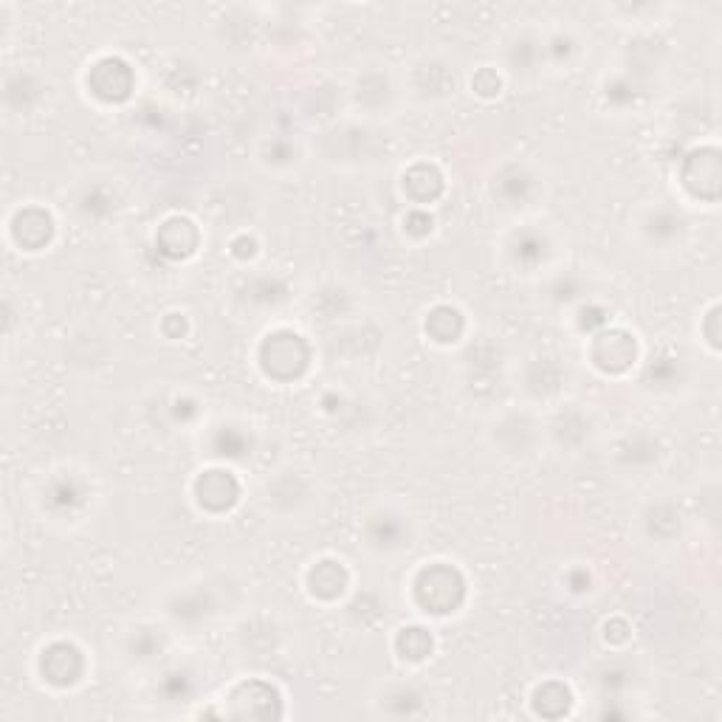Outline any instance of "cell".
Listing matches in <instances>:
<instances>
[{
  "instance_id": "30bf717a",
  "label": "cell",
  "mask_w": 722,
  "mask_h": 722,
  "mask_svg": "<svg viewBox=\"0 0 722 722\" xmlns=\"http://www.w3.org/2000/svg\"><path fill=\"white\" fill-rule=\"evenodd\" d=\"M133 71L119 57L96 60L88 68V74H85V88H88V94H94L96 99H103V103L108 105L125 103L130 90H133Z\"/></svg>"
},
{
  "instance_id": "e575fe53",
  "label": "cell",
  "mask_w": 722,
  "mask_h": 722,
  "mask_svg": "<svg viewBox=\"0 0 722 722\" xmlns=\"http://www.w3.org/2000/svg\"><path fill=\"white\" fill-rule=\"evenodd\" d=\"M548 297L550 300H557L559 305H570V302H575V300H582V285H579V282L573 280V277H564V274H559L557 280L550 282V288H548Z\"/></svg>"
},
{
  "instance_id": "ac0fdd59",
  "label": "cell",
  "mask_w": 722,
  "mask_h": 722,
  "mask_svg": "<svg viewBox=\"0 0 722 722\" xmlns=\"http://www.w3.org/2000/svg\"><path fill=\"white\" fill-rule=\"evenodd\" d=\"M308 593L320 601H336L351 588V570L340 559H320L305 575Z\"/></svg>"
},
{
  "instance_id": "4316f807",
  "label": "cell",
  "mask_w": 722,
  "mask_h": 722,
  "mask_svg": "<svg viewBox=\"0 0 722 722\" xmlns=\"http://www.w3.org/2000/svg\"><path fill=\"white\" fill-rule=\"evenodd\" d=\"M466 331V320L457 308L438 305L427 314V333L438 345H454Z\"/></svg>"
},
{
  "instance_id": "44dd1931",
  "label": "cell",
  "mask_w": 722,
  "mask_h": 722,
  "mask_svg": "<svg viewBox=\"0 0 722 722\" xmlns=\"http://www.w3.org/2000/svg\"><path fill=\"white\" fill-rule=\"evenodd\" d=\"M660 457V443L649 432H629L615 449V461L627 472H646Z\"/></svg>"
},
{
  "instance_id": "7402d4cb",
  "label": "cell",
  "mask_w": 722,
  "mask_h": 722,
  "mask_svg": "<svg viewBox=\"0 0 722 722\" xmlns=\"http://www.w3.org/2000/svg\"><path fill=\"white\" fill-rule=\"evenodd\" d=\"M640 525H644L646 539H653L658 545H669L671 539L680 537L683 531V517L671 503H653L646 505V511L640 514Z\"/></svg>"
},
{
  "instance_id": "e0dca14e",
  "label": "cell",
  "mask_w": 722,
  "mask_h": 722,
  "mask_svg": "<svg viewBox=\"0 0 722 722\" xmlns=\"http://www.w3.org/2000/svg\"><path fill=\"white\" fill-rule=\"evenodd\" d=\"M351 94L362 110H387L396 99V83L384 68H365L353 79Z\"/></svg>"
},
{
  "instance_id": "4fadbf2b",
  "label": "cell",
  "mask_w": 722,
  "mask_h": 722,
  "mask_svg": "<svg viewBox=\"0 0 722 722\" xmlns=\"http://www.w3.org/2000/svg\"><path fill=\"white\" fill-rule=\"evenodd\" d=\"M40 675H43L45 683L60 686V689L79 683L85 675L83 649L68 644V640L49 644L43 653H40Z\"/></svg>"
},
{
  "instance_id": "9a60e30c",
  "label": "cell",
  "mask_w": 722,
  "mask_h": 722,
  "mask_svg": "<svg viewBox=\"0 0 722 722\" xmlns=\"http://www.w3.org/2000/svg\"><path fill=\"white\" fill-rule=\"evenodd\" d=\"M683 186L703 201H716L720 195V153L714 148H700L686 159Z\"/></svg>"
},
{
  "instance_id": "1f68e13d",
  "label": "cell",
  "mask_w": 722,
  "mask_h": 722,
  "mask_svg": "<svg viewBox=\"0 0 722 722\" xmlns=\"http://www.w3.org/2000/svg\"><path fill=\"white\" fill-rule=\"evenodd\" d=\"M195 689H198V680H195V671L190 666H173V669H166L161 675L159 691L166 703H184L195 694Z\"/></svg>"
},
{
  "instance_id": "f1b7e54d",
  "label": "cell",
  "mask_w": 722,
  "mask_h": 722,
  "mask_svg": "<svg viewBox=\"0 0 722 722\" xmlns=\"http://www.w3.org/2000/svg\"><path fill=\"white\" fill-rule=\"evenodd\" d=\"M45 497H49V505H52L54 514H60V517H65V514L74 517L79 505H85V488L79 486L74 474H71V483L63 474V477L52 479V486H49Z\"/></svg>"
},
{
  "instance_id": "603a6c76",
  "label": "cell",
  "mask_w": 722,
  "mask_h": 722,
  "mask_svg": "<svg viewBox=\"0 0 722 722\" xmlns=\"http://www.w3.org/2000/svg\"><path fill=\"white\" fill-rule=\"evenodd\" d=\"M401 186L412 204L427 206L443 192V173L435 164H412L401 175Z\"/></svg>"
},
{
  "instance_id": "4dcf8cb0",
  "label": "cell",
  "mask_w": 722,
  "mask_h": 722,
  "mask_svg": "<svg viewBox=\"0 0 722 722\" xmlns=\"http://www.w3.org/2000/svg\"><path fill=\"white\" fill-rule=\"evenodd\" d=\"M14 220L23 226H29L26 240L20 244L23 249L37 251V249H43V246H49V240H52V235H54V220L49 212L37 209V206H29V209H20L18 218Z\"/></svg>"
},
{
  "instance_id": "7c38bea8",
  "label": "cell",
  "mask_w": 722,
  "mask_h": 722,
  "mask_svg": "<svg viewBox=\"0 0 722 722\" xmlns=\"http://www.w3.org/2000/svg\"><path fill=\"white\" fill-rule=\"evenodd\" d=\"M539 192H542V179L528 164L503 166L494 179V201H499V206H505V209L531 206Z\"/></svg>"
},
{
  "instance_id": "484cf974",
  "label": "cell",
  "mask_w": 722,
  "mask_h": 722,
  "mask_svg": "<svg viewBox=\"0 0 722 722\" xmlns=\"http://www.w3.org/2000/svg\"><path fill=\"white\" fill-rule=\"evenodd\" d=\"M212 454L226 457V461H246L251 454V435L246 427L237 423H220L212 432Z\"/></svg>"
},
{
  "instance_id": "5bb4252c",
  "label": "cell",
  "mask_w": 722,
  "mask_h": 722,
  "mask_svg": "<svg viewBox=\"0 0 722 722\" xmlns=\"http://www.w3.org/2000/svg\"><path fill=\"white\" fill-rule=\"evenodd\" d=\"M240 499V483L226 468H206L195 479V503L206 514H229Z\"/></svg>"
},
{
  "instance_id": "7a4b0ae2",
  "label": "cell",
  "mask_w": 722,
  "mask_h": 722,
  "mask_svg": "<svg viewBox=\"0 0 722 722\" xmlns=\"http://www.w3.org/2000/svg\"><path fill=\"white\" fill-rule=\"evenodd\" d=\"M260 497H262V505H266V511L274 514V517L300 519L314 508L316 483L311 479V474L308 472L288 466V468H280V472H274L266 483H262Z\"/></svg>"
},
{
  "instance_id": "836d02e7",
  "label": "cell",
  "mask_w": 722,
  "mask_h": 722,
  "mask_svg": "<svg viewBox=\"0 0 722 722\" xmlns=\"http://www.w3.org/2000/svg\"><path fill=\"white\" fill-rule=\"evenodd\" d=\"M246 294H249L251 302H257V305H280L282 300H285V282L280 280V277H271V274H260L255 277V280L249 282V288H246Z\"/></svg>"
},
{
  "instance_id": "d6a6232c",
  "label": "cell",
  "mask_w": 722,
  "mask_h": 722,
  "mask_svg": "<svg viewBox=\"0 0 722 722\" xmlns=\"http://www.w3.org/2000/svg\"><path fill=\"white\" fill-rule=\"evenodd\" d=\"M432 635L427 633L423 627H407L398 633L396 638V649L398 655H401L403 660H409V664H421V660H427L429 655H432Z\"/></svg>"
},
{
  "instance_id": "52a82bcc",
  "label": "cell",
  "mask_w": 722,
  "mask_h": 722,
  "mask_svg": "<svg viewBox=\"0 0 722 722\" xmlns=\"http://www.w3.org/2000/svg\"><path fill=\"white\" fill-rule=\"evenodd\" d=\"M166 615L173 624H184V627H201L206 621H212L220 613L218 590L212 582L186 584V588L175 590L164 604Z\"/></svg>"
},
{
  "instance_id": "f546056e",
  "label": "cell",
  "mask_w": 722,
  "mask_h": 722,
  "mask_svg": "<svg viewBox=\"0 0 722 722\" xmlns=\"http://www.w3.org/2000/svg\"><path fill=\"white\" fill-rule=\"evenodd\" d=\"M74 209L83 220H103L116 209V195L105 186H83L74 195Z\"/></svg>"
},
{
  "instance_id": "8fae6325",
  "label": "cell",
  "mask_w": 722,
  "mask_h": 722,
  "mask_svg": "<svg viewBox=\"0 0 722 722\" xmlns=\"http://www.w3.org/2000/svg\"><path fill=\"white\" fill-rule=\"evenodd\" d=\"M595 423L590 412L579 409V403H564L553 412V418L545 427V438L562 452H579L584 443L593 441Z\"/></svg>"
},
{
  "instance_id": "ffe728a7",
  "label": "cell",
  "mask_w": 722,
  "mask_h": 722,
  "mask_svg": "<svg viewBox=\"0 0 722 722\" xmlns=\"http://www.w3.org/2000/svg\"><path fill=\"white\" fill-rule=\"evenodd\" d=\"M166 649V638L161 629L150 627V624H139V627L128 629L122 638V658L136 666H148L159 660V655Z\"/></svg>"
},
{
  "instance_id": "9c48e42d",
  "label": "cell",
  "mask_w": 722,
  "mask_h": 722,
  "mask_svg": "<svg viewBox=\"0 0 722 722\" xmlns=\"http://www.w3.org/2000/svg\"><path fill=\"white\" fill-rule=\"evenodd\" d=\"M590 358L601 373L618 376V373H627L638 362V342L624 327H604L593 336Z\"/></svg>"
},
{
  "instance_id": "3957f363",
  "label": "cell",
  "mask_w": 722,
  "mask_h": 722,
  "mask_svg": "<svg viewBox=\"0 0 722 722\" xmlns=\"http://www.w3.org/2000/svg\"><path fill=\"white\" fill-rule=\"evenodd\" d=\"M362 542L376 557H398L416 542V522L396 505H378L365 517Z\"/></svg>"
},
{
  "instance_id": "6da1fadb",
  "label": "cell",
  "mask_w": 722,
  "mask_h": 722,
  "mask_svg": "<svg viewBox=\"0 0 722 722\" xmlns=\"http://www.w3.org/2000/svg\"><path fill=\"white\" fill-rule=\"evenodd\" d=\"M412 599L429 615H452L466 599V579L454 564L432 562L412 579Z\"/></svg>"
},
{
  "instance_id": "83f0119b",
  "label": "cell",
  "mask_w": 722,
  "mask_h": 722,
  "mask_svg": "<svg viewBox=\"0 0 722 722\" xmlns=\"http://www.w3.org/2000/svg\"><path fill=\"white\" fill-rule=\"evenodd\" d=\"M686 362L678 353H660L658 358H653L644 370V384L649 390H671L683 381Z\"/></svg>"
},
{
  "instance_id": "277c9868",
  "label": "cell",
  "mask_w": 722,
  "mask_h": 722,
  "mask_svg": "<svg viewBox=\"0 0 722 722\" xmlns=\"http://www.w3.org/2000/svg\"><path fill=\"white\" fill-rule=\"evenodd\" d=\"M262 373L274 381H297L311 365V347L294 331H271L257 353Z\"/></svg>"
},
{
  "instance_id": "d4e9b609",
  "label": "cell",
  "mask_w": 722,
  "mask_h": 722,
  "mask_svg": "<svg viewBox=\"0 0 722 722\" xmlns=\"http://www.w3.org/2000/svg\"><path fill=\"white\" fill-rule=\"evenodd\" d=\"M257 161L271 173H288L302 161V148L294 139L274 136V139L262 141L260 150H257Z\"/></svg>"
},
{
  "instance_id": "5b68a950",
  "label": "cell",
  "mask_w": 722,
  "mask_h": 722,
  "mask_svg": "<svg viewBox=\"0 0 722 722\" xmlns=\"http://www.w3.org/2000/svg\"><path fill=\"white\" fill-rule=\"evenodd\" d=\"M492 443L508 457H531L545 441V427L528 409H505L488 429Z\"/></svg>"
},
{
  "instance_id": "ba28073f",
  "label": "cell",
  "mask_w": 722,
  "mask_h": 722,
  "mask_svg": "<svg viewBox=\"0 0 722 722\" xmlns=\"http://www.w3.org/2000/svg\"><path fill=\"white\" fill-rule=\"evenodd\" d=\"M407 90L418 103H441L454 94V71L438 54H423L409 65Z\"/></svg>"
},
{
  "instance_id": "2e32d148",
  "label": "cell",
  "mask_w": 722,
  "mask_h": 722,
  "mask_svg": "<svg viewBox=\"0 0 722 722\" xmlns=\"http://www.w3.org/2000/svg\"><path fill=\"white\" fill-rule=\"evenodd\" d=\"M550 251H553L550 237L545 235V231L534 229V226L514 231V235L508 237V244H505V255H508L511 266L514 269H522L525 274L539 269L550 257Z\"/></svg>"
},
{
  "instance_id": "8992f818",
  "label": "cell",
  "mask_w": 722,
  "mask_h": 722,
  "mask_svg": "<svg viewBox=\"0 0 722 722\" xmlns=\"http://www.w3.org/2000/svg\"><path fill=\"white\" fill-rule=\"evenodd\" d=\"M635 235L653 251H671L689 235V220L680 209H675L666 201H658V204L646 206L635 218Z\"/></svg>"
},
{
  "instance_id": "d6986e66",
  "label": "cell",
  "mask_w": 722,
  "mask_h": 722,
  "mask_svg": "<svg viewBox=\"0 0 722 722\" xmlns=\"http://www.w3.org/2000/svg\"><path fill=\"white\" fill-rule=\"evenodd\" d=\"M423 700L427 697L421 694V689L412 683H403V680H396V683H387L376 697V711L387 716H418L423 714Z\"/></svg>"
},
{
  "instance_id": "cb8c5ba5",
  "label": "cell",
  "mask_w": 722,
  "mask_h": 722,
  "mask_svg": "<svg viewBox=\"0 0 722 722\" xmlns=\"http://www.w3.org/2000/svg\"><path fill=\"white\" fill-rule=\"evenodd\" d=\"M159 249L164 251L166 257L173 260H181V257L195 255V246H198V229L195 224L186 218H170L159 231Z\"/></svg>"
}]
</instances>
